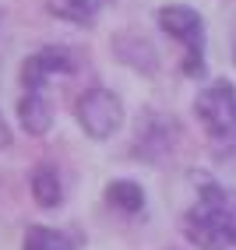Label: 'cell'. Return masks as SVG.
Listing matches in <instances>:
<instances>
[{"instance_id":"cell-3","label":"cell","mask_w":236,"mask_h":250,"mask_svg":"<svg viewBox=\"0 0 236 250\" xmlns=\"http://www.w3.org/2000/svg\"><path fill=\"white\" fill-rule=\"evenodd\" d=\"M194 113L205 134L215 141V145H236V88L229 81H212V85L197 95L194 103Z\"/></svg>"},{"instance_id":"cell-10","label":"cell","mask_w":236,"mask_h":250,"mask_svg":"<svg viewBox=\"0 0 236 250\" xmlns=\"http://www.w3.org/2000/svg\"><path fill=\"white\" fill-rule=\"evenodd\" d=\"M21 250H78V243L53 226H28Z\"/></svg>"},{"instance_id":"cell-8","label":"cell","mask_w":236,"mask_h":250,"mask_svg":"<svg viewBox=\"0 0 236 250\" xmlns=\"http://www.w3.org/2000/svg\"><path fill=\"white\" fill-rule=\"evenodd\" d=\"M28 183H32V197H36L43 208H57L64 201V187H60V176H57L53 166H36Z\"/></svg>"},{"instance_id":"cell-9","label":"cell","mask_w":236,"mask_h":250,"mask_svg":"<svg viewBox=\"0 0 236 250\" xmlns=\"http://www.w3.org/2000/svg\"><path fill=\"white\" fill-rule=\"evenodd\" d=\"M106 201L116 211H124V215H138L145 208V190L134 180H113L109 187H106Z\"/></svg>"},{"instance_id":"cell-1","label":"cell","mask_w":236,"mask_h":250,"mask_svg":"<svg viewBox=\"0 0 236 250\" xmlns=\"http://www.w3.org/2000/svg\"><path fill=\"white\" fill-rule=\"evenodd\" d=\"M183 232L201 250H236V190L201 176L197 197L183 215Z\"/></svg>"},{"instance_id":"cell-4","label":"cell","mask_w":236,"mask_h":250,"mask_svg":"<svg viewBox=\"0 0 236 250\" xmlns=\"http://www.w3.org/2000/svg\"><path fill=\"white\" fill-rule=\"evenodd\" d=\"M74 113H78L81 130H85L88 138H95V141L113 138L116 130H120V124H124V106H120V99H116L109 88L81 92L78 103H74Z\"/></svg>"},{"instance_id":"cell-2","label":"cell","mask_w":236,"mask_h":250,"mask_svg":"<svg viewBox=\"0 0 236 250\" xmlns=\"http://www.w3.org/2000/svg\"><path fill=\"white\" fill-rule=\"evenodd\" d=\"M159 25L166 36L183 42V74L201 78L205 74V21L187 4H166L159 11Z\"/></svg>"},{"instance_id":"cell-5","label":"cell","mask_w":236,"mask_h":250,"mask_svg":"<svg viewBox=\"0 0 236 250\" xmlns=\"http://www.w3.org/2000/svg\"><path fill=\"white\" fill-rule=\"evenodd\" d=\"M74 74V53L64 46H43L39 53L25 57L21 63V85L25 92H46L49 81Z\"/></svg>"},{"instance_id":"cell-7","label":"cell","mask_w":236,"mask_h":250,"mask_svg":"<svg viewBox=\"0 0 236 250\" xmlns=\"http://www.w3.org/2000/svg\"><path fill=\"white\" fill-rule=\"evenodd\" d=\"M109 0H46V7H49L53 18H64L71 25H81V28H88Z\"/></svg>"},{"instance_id":"cell-6","label":"cell","mask_w":236,"mask_h":250,"mask_svg":"<svg viewBox=\"0 0 236 250\" xmlns=\"http://www.w3.org/2000/svg\"><path fill=\"white\" fill-rule=\"evenodd\" d=\"M18 120L32 138H43L53 127V106H49L46 92H25L18 99Z\"/></svg>"},{"instance_id":"cell-11","label":"cell","mask_w":236,"mask_h":250,"mask_svg":"<svg viewBox=\"0 0 236 250\" xmlns=\"http://www.w3.org/2000/svg\"><path fill=\"white\" fill-rule=\"evenodd\" d=\"M11 145V127H7V120H4V113H0V152Z\"/></svg>"}]
</instances>
